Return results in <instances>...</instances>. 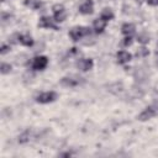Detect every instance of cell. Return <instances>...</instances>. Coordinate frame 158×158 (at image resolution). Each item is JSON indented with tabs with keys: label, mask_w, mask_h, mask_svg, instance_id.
Masks as SVG:
<instances>
[{
	"label": "cell",
	"mask_w": 158,
	"mask_h": 158,
	"mask_svg": "<svg viewBox=\"0 0 158 158\" xmlns=\"http://www.w3.org/2000/svg\"><path fill=\"white\" fill-rule=\"evenodd\" d=\"M156 114H157V111H156L153 107H147V109H144V110L138 115V120H139V121H147V120L152 118L153 116H156Z\"/></svg>",
	"instance_id": "cell-8"
},
{
	"label": "cell",
	"mask_w": 158,
	"mask_h": 158,
	"mask_svg": "<svg viewBox=\"0 0 158 158\" xmlns=\"http://www.w3.org/2000/svg\"><path fill=\"white\" fill-rule=\"evenodd\" d=\"M86 35H89V28L84 27V26H75L69 32V37L73 41H79V40H81Z\"/></svg>",
	"instance_id": "cell-1"
},
{
	"label": "cell",
	"mask_w": 158,
	"mask_h": 158,
	"mask_svg": "<svg viewBox=\"0 0 158 158\" xmlns=\"http://www.w3.org/2000/svg\"><path fill=\"white\" fill-rule=\"evenodd\" d=\"M52 11H53V17H54V21L57 22H63L67 17V12H65V9L63 5L60 4H56L53 5L52 7Z\"/></svg>",
	"instance_id": "cell-2"
},
{
	"label": "cell",
	"mask_w": 158,
	"mask_h": 158,
	"mask_svg": "<svg viewBox=\"0 0 158 158\" xmlns=\"http://www.w3.org/2000/svg\"><path fill=\"white\" fill-rule=\"evenodd\" d=\"M132 44V37L131 36H126L125 38H123V46H131Z\"/></svg>",
	"instance_id": "cell-21"
},
{
	"label": "cell",
	"mask_w": 158,
	"mask_h": 158,
	"mask_svg": "<svg viewBox=\"0 0 158 158\" xmlns=\"http://www.w3.org/2000/svg\"><path fill=\"white\" fill-rule=\"evenodd\" d=\"M10 49H11V48H10V46H9V44H5V43H4V44L1 46V49H0V53H1V54H5V53H7V52H10Z\"/></svg>",
	"instance_id": "cell-20"
},
{
	"label": "cell",
	"mask_w": 158,
	"mask_h": 158,
	"mask_svg": "<svg viewBox=\"0 0 158 158\" xmlns=\"http://www.w3.org/2000/svg\"><path fill=\"white\" fill-rule=\"evenodd\" d=\"M57 99V93L56 91H44L42 94H40L37 98H36V101L40 102V104H48V102H52Z\"/></svg>",
	"instance_id": "cell-3"
},
{
	"label": "cell",
	"mask_w": 158,
	"mask_h": 158,
	"mask_svg": "<svg viewBox=\"0 0 158 158\" xmlns=\"http://www.w3.org/2000/svg\"><path fill=\"white\" fill-rule=\"evenodd\" d=\"M77 67H78L81 72H88V70L93 69L94 62H93V59H90V58H81V59H79V60L77 62Z\"/></svg>",
	"instance_id": "cell-7"
},
{
	"label": "cell",
	"mask_w": 158,
	"mask_h": 158,
	"mask_svg": "<svg viewBox=\"0 0 158 158\" xmlns=\"http://www.w3.org/2000/svg\"><path fill=\"white\" fill-rule=\"evenodd\" d=\"M116 58H117V62H118L120 64H125V63H128V62L131 60L132 56H131V53H128L127 51H120V52H117Z\"/></svg>",
	"instance_id": "cell-9"
},
{
	"label": "cell",
	"mask_w": 158,
	"mask_h": 158,
	"mask_svg": "<svg viewBox=\"0 0 158 158\" xmlns=\"http://www.w3.org/2000/svg\"><path fill=\"white\" fill-rule=\"evenodd\" d=\"M11 65L10 64H7V63H2L1 64V68H0V72L2 73V74H7V73H10L11 72Z\"/></svg>",
	"instance_id": "cell-19"
},
{
	"label": "cell",
	"mask_w": 158,
	"mask_h": 158,
	"mask_svg": "<svg viewBox=\"0 0 158 158\" xmlns=\"http://www.w3.org/2000/svg\"><path fill=\"white\" fill-rule=\"evenodd\" d=\"M60 84H62V85H64V86H75V85H78V84H79V81H78V80H75V79H73V78L64 77V78H62V79H60Z\"/></svg>",
	"instance_id": "cell-14"
},
{
	"label": "cell",
	"mask_w": 158,
	"mask_h": 158,
	"mask_svg": "<svg viewBox=\"0 0 158 158\" xmlns=\"http://www.w3.org/2000/svg\"><path fill=\"white\" fill-rule=\"evenodd\" d=\"M137 41H138L139 43H142V44H146V43H148V42H149V37H148V35L142 33V35H138Z\"/></svg>",
	"instance_id": "cell-16"
},
{
	"label": "cell",
	"mask_w": 158,
	"mask_h": 158,
	"mask_svg": "<svg viewBox=\"0 0 158 158\" xmlns=\"http://www.w3.org/2000/svg\"><path fill=\"white\" fill-rule=\"evenodd\" d=\"M17 41L26 47H31L33 46V40L30 35H17Z\"/></svg>",
	"instance_id": "cell-11"
},
{
	"label": "cell",
	"mask_w": 158,
	"mask_h": 158,
	"mask_svg": "<svg viewBox=\"0 0 158 158\" xmlns=\"http://www.w3.org/2000/svg\"><path fill=\"white\" fill-rule=\"evenodd\" d=\"M149 54V51L146 48V47H141L137 52H136V56L137 57H146V56H148Z\"/></svg>",
	"instance_id": "cell-18"
},
{
	"label": "cell",
	"mask_w": 158,
	"mask_h": 158,
	"mask_svg": "<svg viewBox=\"0 0 158 158\" xmlns=\"http://www.w3.org/2000/svg\"><path fill=\"white\" fill-rule=\"evenodd\" d=\"M38 27L42 28H53V30H58L57 25L54 23V20H52L48 16H42L38 21Z\"/></svg>",
	"instance_id": "cell-6"
},
{
	"label": "cell",
	"mask_w": 158,
	"mask_h": 158,
	"mask_svg": "<svg viewBox=\"0 0 158 158\" xmlns=\"http://www.w3.org/2000/svg\"><path fill=\"white\" fill-rule=\"evenodd\" d=\"M30 139V131H25L22 135H20V137H19V142L20 143H25V142H27Z\"/></svg>",
	"instance_id": "cell-17"
},
{
	"label": "cell",
	"mask_w": 158,
	"mask_h": 158,
	"mask_svg": "<svg viewBox=\"0 0 158 158\" xmlns=\"http://www.w3.org/2000/svg\"><path fill=\"white\" fill-rule=\"evenodd\" d=\"M94 10V2L93 0H83L79 5V12L83 15H89Z\"/></svg>",
	"instance_id": "cell-5"
},
{
	"label": "cell",
	"mask_w": 158,
	"mask_h": 158,
	"mask_svg": "<svg viewBox=\"0 0 158 158\" xmlns=\"http://www.w3.org/2000/svg\"><path fill=\"white\" fill-rule=\"evenodd\" d=\"M147 4L151 6H157L158 5V0H147Z\"/></svg>",
	"instance_id": "cell-22"
},
{
	"label": "cell",
	"mask_w": 158,
	"mask_h": 158,
	"mask_svg": "<svg viewBox=\"0 0 158 158\" xmlns=\"http://www.w3.org/2000/svg\"><path fill=\"white\" fill-rule=\"evenodd\" d=\"M25 5L30 6L31 9H40L42 6V2L40 0H25Z\"/></svg>",
	"instance_id": "cell-15"
},
{
	"label": "cell",
	"mask_w": 158,
	"mask_h": 158,
	"mask_svg": "<svg viewBox=\"0 0 158 158\" xmlns=\"http://www.w3.org/2000/svg\"><path fill=\"white\" fill-rule=\"evenodd\" d=\"M48 64V58L44 56H37L32 60V69L35 70H43Z\"/></svg>",
	"instance_id": "cell-4"
},
{
	"label": "cell",
	"mask_w": 158,
	"mask_h": 158,
	"mask_svg": "<svg viewBox=\"0 0 158 158\" xmlns=\"http://www.w3.org/2000/svg\"><path fill=\"white\" fill-rule=\"evenodd\" d=\"M105 26H106V21H104L102 19H96L93 22V30L95 33H101L105 30Z\"/></svg>",
	"instance_id": "cell-10"
},
{
	"label": "cell",
	"mask_w": 158,
	"mask_h": 158,
	"mask_svg": "<svg viewBox=\"0 0 158 158\" xmlns=\"http://www.w3.org/2000/svg\"><path fill=\"white\" fill-rule=\"evenodd\" d=\"M121 32H122L125 36H132V33L135 32V25L128 23V22L123 23L122 27H121Z\"/></svg>",
	"instance_id": "cell-12"
},
{
	"label": "cell",
	"mask_w": 158,
	"mask_h": 158,
	"mask_svg": "<svg viewBox=\"0 0 158 158\" xmlns=\"http://www.w3.org/2000/svg\"><path fill=\"white\" fill-rule=\"evenodd\" d=\"M100 19H102L104 21H110V20H112L114 19V12H112V10L111 9H109V7H105L102 11H101V14H100Z\"/></svg>",
	"instance_id": "cell-13"
}]
</instances>
